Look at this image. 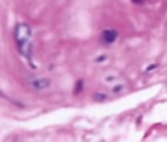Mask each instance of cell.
<instances>
[{
	"label": "cell",
	"mask_w": 167,
	"mask_h": 142,
	"mask_svg": "<svg viewBox=\"0 0 167 142\" xmlns=\"http://www.w3.org/2000/svg\"><path fill=\"white\" fill-rule=\"evenodd\" d=\"M13 35H15V41L18 45H21L23 43H28L31 41V28L28 23H23V22H19L16 26H15V31H13Z\"/></svg>",
	"instance_id": "obj_1"
},
{
	"label": "cell",
	"mask_w": 167,
	"mask_h": 142,
	"mask_svg": "<svg viewBox=\"0 0 167 142\" xmlns=\"http://www.w3.org/2000/svg\"><path fill=\"white\" fill-rule=\"evenodd\" d=\"M120 82H123V78H122V75L117 73V72H110V73H106V75L103 76V84L110 88L117 85V84H120Z\"/></svg>",
	"instance_id": "obj_2"
},
{
	"label": "cell",
	"mask_w": 167,
	"mask_h": 142,
	"mask_svg": "<svg viewBox=\"0 0 167 142\" xmlns=\"http://www.w3.org/2000/svg\"><path fill=\"white\" fill-rule=\"evenodd\" d=\"M29 85L34 89H37V91H44V89H47L51 85V81L48 78H32L29 81Z\"/></svg>",
	"instance_id": "obj_3"
},
{
	"label": "cell",
	"mask_w": 167,
	"mask_h": 142,
	"mask_svg": "<svg viewBox=\"0 0 167 142\" xmlns=\"http://www.w3.org/2000/svg\"><path fill=\"white\" fill-rule=\"evenodd\" d=\"M18 50H19V53L31 63L34 59V47H32V43L31 41H28V43H23L21 45H18Z\"/></svg>",
	"instance_id": "obj_4"
},
{
	"label": "cell",
	"mask_w": 167,
	"mask_h": 142,
	"mask_svg": "<svg viewBox=\"0 0 167 142\" xmlns=\"http://www.w3.org/2000/svg\"><path fill=\"white\" fill-rule=\"evenodd\" d=\"M117 37H119V34L117 31H114V29H104L103 34H101V40H103V43L104 44H113L116 40H117Z\"/></svg>",
	"instance_id": "obj_5"
},
{
	"label": "cell",
	"mask_w": 167,
	"mask_h": 142,
	"mask_svg": "<svg viewBox=\"0 0 167 142\" xmlns=\"http://www.w3.org/2000/svg\"><path fill=\"white\" fill-rule=\"evenodd\" d=\"M106 98H107V95H103L101 92H97V94L94 95V100H95V101H104Z\"/></svg>",
	"instance_id": "obj_6"
},
{
	"label": "cell",
	"mask_w": 167,
	"mask_h": 142,
	"mask_svg": "<svg viewBox=\"0 0 167 142\" xmlns=\"http://www.w3.org/2000/svg\"><path fill=\"white\" fill-rule=\"evenodd\" d=\"M82 85H84V82H82V81H78V82H76V87H75V94H78V91H81V89H82Z\"/></svg>",
	"instance_id": "obj_7"
},
{
	"label": "cell",
	"mask_w": 167,
	"mask_h": 142,
	"mask_svg": "<svg viewBox=\"0 0 167 142\" xmlns=\"http://www.w3.org/2000/svg\"><path fill=\"white\" fill-rule=\"evenodd\" d=\"M107 60V56H98L97 59H95V62L97 63H100V62H106Z\"/></svg>",
	"instance_id": "obj_8"
},
{
	"label": "cell",
	"mask_w": 167,
	"mask_h": 142,
	"mask_svg": "<svg viewBox=\"0 0 167 142\" xmlns=\"http://www.w3.org/2000/svg\"><path fill=\"white\" fill-rule=\"evenodd\" d=\"M156 67H157V65H151V66H148V67L145 69V72H151V70H153V69H156Z\"/></svg>",
	"instance_id": "obj_9"
},
{
	"label": "cell",
	"mask_w": 167,
	"mask_h": 142,
	"mask_svg": "<svg viewBox=\"0 0 167 142\" xmlns=\"http://www.w3.org/2000/svg\"><path fill=\"white\" fill-rule=\"evenodd\" d=\"M134 2H135V3H144L145 0H134Z\"/></svg>",
	"instance_id": "obj_10"
}]
</instances>
